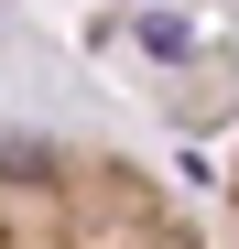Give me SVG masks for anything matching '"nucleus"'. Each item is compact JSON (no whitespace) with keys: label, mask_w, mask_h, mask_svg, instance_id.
Instances as JSON below:
<instances>
[{"label":"nucleus","mask_w":239,"mask_h":249,"mask_svg":"<svg viewBox=\"0 0 239 249\" xmlns=\"http://www.w3.org/2000/svg\"><path fill=\"white\" fill-rule=\"evenodd\" d=\"M218 249H239V152H228V195H218V228H207Z\"/></svg>","instance_id":"f03ea898"},{"label":"nucleus","mask_w":239,"mask_h":249,"mask_svg":"<svg viewBox=\"0 0 239 249\" xmlns=\"http://www.w3.org/2000/svg\"><path fill=\"white\" fill-rule=\"evenodd\" d=\"M0 249H218L141 152L0 130Z\"/></svg>","instance_id":"f257e3e1"}]
</instances>
